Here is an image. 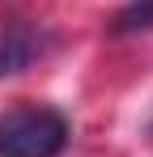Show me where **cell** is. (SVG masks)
Returning a JSON list of instances; mask_svg holds the SVG:
<instances>
[{
	"mask_svg": "<svg viewBox=\"0 0 153 157\" xmlns=\"http://www.w3.org/2000/svg\"><path fill=\"white\" fill-rule=\"evenodd\" d=\"M68 119L51 106H17L0 115V157H60Z\"/></svg>",
	"mask_w": 153,
	"mask_h": 157,
	"instance_id": "6da1fadb",
	"label": "cell"
},
{
	"mask_svg": "<svg viewBox=\"0 0 153 157\" xmlns=\"http://www.w3.org/2000/svg\"><path fill=\"white\" fill-rule=\"evenodd\" d=\"M47 47V38H43V30L30 26V21H9V26L0 30V77H17L26 72L38 55Z\"/></svg>",
	"mask_w": 153,
	"mask_h": 157,
	"instance_id": "7a4b0ae2",
	"label": "cell"
},
{
	"mask_svg": "<svg viewBox=\"0 0 153 157\" xmlns=\"http://www.w3.org/2000/svg\"><path fill=\"white\" fill-rule=\"evenodd\" d=\"M149 26H153V4H128V9L115 13V21H111L115 34H132V30H149Z\"/></svg>",
	"mask_w": 153,
	"mask_h": 157,
	"instance_id": "3957f363",
	"label": "cell"
}]
</instances>
